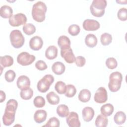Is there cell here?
I'll use <instances>...</instances> for the list:
<instances>
[{"label": "cell", "instance_id": "cell-17", "mask_svg": "<svg viewBox=\"0 0 127 127\" xmlns=\"http://www.w3.org/2000/svg\"><path fill=\"white\" fill-rule=\"evenodd\" d=\"M58 49L54 46L51 45L49 46L45 51V57L48 60H54L57 58L58 56Z\"/></svg>", "mask_w": 127, "mask_h": 127}, {"label": "cell", "instance_id": "cell-19", "mask_svg": "<svg viewBox=\"0 0 127 127\" xmlns=\"http://www.w3.org/2000/svg\"><path fill=\"white\" fill-rule=\"evenodd\" d=\"M52 69L53 72L56 75H61L64 72L65 67L63 63L57 62L52 65Z\"/></svg>", "mask_w": 127, "mask_h": 127}, {"label": "cell", "instance_id": "cell-30", "mask_svg": "<svg viewBox=\"0 0 127 127\" xmlns=\"http://www.w3.org/2000/svg\"><path fill=\"white\" fill-rule=\"evenodd\" d=\"M22 29L24 33L27 35L33 34L36 30L35 26L31 23H26L24 24L22 27Z\"/></svg>", "mask_w": 127, "mask_h": 127}, {"label": "cell", "instance_id": "cell-23", "mask_svg": "<svg viewBox=\"0 0 127 127\" xmlns=\"http://www.w3.org/2000/svg\"><path fill=\"white\" fill-rule=\"evenodd\" d=\"M0 65L3 67H9L11 66L13 64V59L9 55H5L0 57Z\"/></svg>", "mask_w": 127, "mask_h": 127}, {"label": "cell", "instance_id": "cell-8", "mask_svg": "<svg viewBox=\"0 0 127 127\" xmlns=\"http://www.w3.org/2000/svg\"><path fill=\"white\" fill-rule=\"evenodd\" d=\"M26 21V15L22 13H18L12 15L8 20L9 24L13 27H18L21 25H24Z\"/></svg>", "mask_w": 127, "mask_h": 127}, {"label": "cell", "instance_id": "cell-32", "mask_svg": "<svg viewBox=\"0 0 127 127\" xmlns=\"http://www.w3.org/2000/svg\"><path fill=\"white\" fill-rule=\"evenodd\" d=\"M33 95V90L29 88L26 90H21L20 93V96L22 99L25 100H27L30 99Z\"/></svg>", "mask_w": 127, "mask_h": 127}, {"label": "cell", "instance_id": "cell-41", "mask_svg": "<svg viewBox=\"0 0 127 127\" xmlns=\"http://www.w3.org/2000/svg\"><path fill=\"white\" fill-rule=\"evenodd\" d=\"M75 63L77 66L82 67L85 64L86 60L85 58L82 56H77L75 58Z\"/></svg>", "mask_w": 127, "mask_h": 127}, {"label": "cell", "instance_id": "cell-11", "mask_svg": "<svg viewBox=\"0 0 127 127\" xmlns=\"http://www.w3.org/2000/svg\"><path fill=\"white\" fill-rule=\"evenodd\" d=\"M82 26L86 31H96L100 28V23L96 20L87 19L83 21Z\"/></svg>", "mask_w": 127, "mask_h": 127}, {"label": "cell", "instance_id": "cell-14", "mask_svg": "<svg viewBox=\"0 0 127 127\" xmlns=\"http://www.w3.org/2000/svg\"><path fill=\"white\" fill-rule=\"evenodd\" d=\"M43 45L42 39L38 36L31 38L29 41L30 48L34 51H38L41 49Z\"/></svg>", "mask_w": 127, "mask_h": 127}, {"label": "cell", "instance_id": "cell-33", "mask_svg": "<svg viewBox=\"0 0 127 127\" xmlns=\"http://www.w3.org/2000/svg\"><path fill=\"white\" fill-rule=\"evenodd\" d=\"M76 93V89L75 86L72 84H68L66 85L65 96L68 98L73 97Z\"/></svg>", "mask_w": 127, "mask_h": 127}, {"label": "cell", "instance_id": "cell-31", "mask_svg": "<svg viewBox=\"0 0 127 127\" xmlns=\"http://www.w3.org/2000/svg\"><path fill=\"white\" fill-rule=\"evenodd\" d=\"M100 41L103 45H109L112 41V36L109 33H104L101 35Z\"/></svg>", "mask_w": 127, "mask_h": 127}, {"label": "cell", "instance_id": "cell-39", "mask_svg": "<svg viewBox=\"0 0 127 127\" xmlns=\"http://www.w3.org/2000/svg\"><path fill=\"white\" fill-rule=\"evenodd\" d=\"M16 74L13 70H8L4 74V78L6 81L8 82H12L15 77Z\"/></svg>", "mask_w": 127, "mask_h": 127}, {"label": "cell", "instance_id": "cell-18", "mask_svg": "<svg viewBox=\"0 0 127 127\" xmlns=\"http://www.w3.org/2000/svg\"><path fill=\"white\" fill-rule=\"evenodd\" d=\"M58 46L61 50L70 47V41L68 37L65 35H62L59 37L58 40Z\"/></svg>", "mask_w": 127, "mask_h": 127}, {"label": "cell", "instance_id": "cell-15", "mask_svg": "<svg viewBox=\"0 0 127 127\" xmlns=\"http://www.w3.org/2000/svg\"><path fill=\"white\" fill-rule=\"evenodd\" d=\"M83 119L84 121L88 122L91 121L94 116V111L93 108L90 107L84 108L82 111Z\"/></svg>", "mask_w": 127, "mask_h": 127}, {"label": "cell", "instance_id": "cell-28", "mask_svg": "<svg viewBox=\"0 0 127 127\" xmlns=\"http://www.w3.org/2000/svg\"><path fill=\"white\" fill-rule=\"evenodd\" d=\"M57 113L62 118L66 117L69 113V109L66 105L61 104L57 107Z\"/></svg>", "mask_w": 127, "mask_h": 127}, {"label": "cell", "instance_id": "cell-26", "mask_svg": "<svg viewBox=\"0 0 127 127\" xmlns=\"http://www.w3.org/2000/svg\"><path fill=\"white\" fill-rule=\"evenodd\" d=\"M108 123L107 118L102 114H100L97 117L95 124L97 127H106Z\"/></svg>", "mask_w": 127, "mask_h": 127}, {"label": "cell", "instance_id": "cell-40", "mask_svg": "<svg viewBox=\"0 0 127 127\" xmlns=\"http://www.w3.org/2000/svg\"><path fill=\"white\" fill-rule=\"evenodd\" d=\"M35 66L37 69H38V70H41V71L44 70L46 69L48 67L47 65L46 64V63L42 60L38 61L36 63Z\"/></svg>", "mask_w": 127, "mask_h": 127}, {"label": "cell", "instance_id": "cell-29", "mask_svg": "<svg viewBox=\"0 0 127 127\" xmlns=\"http://www.w3.org/2000/svg\"><path fill=\"white\" fill-rule=\"evenodd\" d=\"M66 85L64 82L62 81H58L55 85V89L60 94H63L65 93Z\"/></svg>", "mask_w": 127, "mask_h": 127}, {"label": "cell", "instance_id": "cell-10", "mask_svg": "<svg viewBox=\"0 0 127 127\" xmlns=\"http://www.w3.org/2000/svg\"><path fill=\"white\" fill-rule=\"evenodd\" d=\"M66 121L67 125L70 127H79L81 126L78 115L76 112H71L69 113L66 117Z\"/></svg>", "mask_w": 127, "mask_h": 127}, {"label": "cell", "instance_id": "cell-12", "mask_svg": "<svg viewBox=\"0 0 127 127\" xmlns=\"http://www.w3.org/2000/svg\"><path fill=\"white\" fill-rule=\"evenodd\" d=\"M61 55L68 64H72L75 62V57L70 47L61 50Z\"/></svg>", "mask_w": 127, "mask_h": 127}, {"label": "cell", "instance_id": "cell-36", "mask_svg": "<svg viewBox=\"0 0 127 127\" xmlns=\"http://www.w3.org/2000/svg\"><path fill=\"white\" fill-rule=\"evenodd\" d=\"M106 65L108 68L113 69L117 67L118 65V63L117 60L114 58L110 57L106 60Z\"/></svg>", "mask_w": 127, "mask_h": 127}, {"label": "cell", "instance_id": "cell-42", "mask_svg": "<svg viewBox=\"0 0 127 127\" xmlns=\"http://www.w3.org/2000/svg\"><path fill=\"white\" fill-rule=\"evenodd\" d=\"M0 103H2V102H3L5 100V97H6V96H5V93L2 91V90H0Z\"/></svg>", "mask_w": 127, "mask_h": 127}, {"label": "cell", "instance_id": "cell-22", "mask_svg": "<svg viewBox=\"0 0 127 127\" xmlns=\"http://www.w3.org/2000/svg\"><path fill=\"white\" fill-rule=\"evenodd\" d=\"M78 99L82 102H87L90 99L91 92L87 89H82L78 94Z\"/></svg>", "mask_w": 127, "mask_h": 127}, {"label": "cell", "instance_id": "cell-27", "mask_svg": "<svg viewBox=\"0 0 127 127\" xmlns=\"http://www.w3.org/2000/svg\"><path fill=\"white\" fill-rule=\"evenodd\" d=\"M115 123L118 125H121L125 123L126 120V114L122 111H119L116 113L114 117Z\"/></svg>", "mask_w": 127, "mask_h": 127}, {"label": "cell", "instance_id": "cell-13", "mask_svg": "<svg viewBox=\"0 0 127 127\" xmlns=\"http://www.w3.org/2000/svg\"><path fill=\"white\" fill-rule=\"evenodd\" d=\"M16 84L17 87L20 90H26L30 87V80L27 76L21 75L17 78Z\"/></svg>", "mask_w": 127, "mask_h": 127}, {"label": "cell", "instance_id": "cell-24", "mask_svg": "<svg viewBox=\"0 0 127 127\" xmlns=\"http://www.w3.org/2000/svg\"><path fill=\"white\" fill-rule=\"evenodd\" d=\"M46 98L51 105H57L60 102V97L53 91L48 93L46 95Z\"/></svg>", "mask_w": 127, "mask_h": 127}, {"label": "cell", "instance_id": "cell-16", "mask_svg": "<svg viewBox=\"0 0 127 127\" xmlns=\"http://www.w3.org/2000/svg\"><path fill=\"white\" fill-rule=\"evenodd\" d=\"M47 114L44 110H38L34 115V120L36 123L40 124L44 122L47 118Z\"/></svg>", "mask_w": 127, "mask_h": 127}, {"label": "cell", "instance_id": "cell-21", "mask_svg": "<svg viewBox=\"0 0 127 127\" xmlns=\"http://www.w3.org/2000/svg\"><path fill=\"white\" fill-rule=\"evenodd\" d=\"M85 43L86 46L90 48H93L97 44V38L93 34H89L86 35L85 38Z\"/></svg>", "mask_w": 127, "mask_h": 127}, {"label": "cell", "instance_id": "cell-4", "mask_svg": "<svg viewBox=\"0 0 127 127\" xmlns=\"http://www.w3.org/2000/svg\"><path fill=\"white\" fill-rule=\"evenodd\" d=\"M123 76L121 72L115 71L112 72L109 76V82L108 87L109 90L112 92L118 91L121 88Z\"/></svg>", "mask_w": 127, "mask_h": 127}, {"label": "cell", "instance_id": "cell-38", "mask_svg": "<svg viewBox=\"0 0 127 127\" xmlns=\"http://www.w3.org/2000/svg\"><path fill=\"white\" fill-rule=\"evenodd\" d=\"M127 10L125 7H122L120 8L118 12L117 16L118 18L121 21H125L127 20Z\"/></svg>", "mask_w": 127, "mask_h": 127}, {"label": "cell", "instance_id": "cell-37", "mask_svg": "<svg viewBox=\"0 0 127 127\" xmlns=\"http://www.w3.org/2000/svg\"><path fill=\"white\" fill-rule=\"evenodd\" d=\"M60 122L58 118L56 117H52L49 119L46 124L43 127H59L60 126Z\"/></svg>", "mask_w": 127, "mask_h": 127}, {"label": "cell", "instance_id": "cell-7", "mask_svg": "<svg viewBox=\"0 0 127 127\" xmlns=\"http://www.w3.org/2000/svg\"><path fill=\"white\" fill-rule=\"evenodd\" d=\"M35 60V57L33 55H30L27 52H23L17 56V63L26 66L31 64Z\"/></svg>", "mask_w": 127, "mask_h": 127}, {"label": "cell", "instance_id": "cell-6", "mask_svg": "<svg viewBox=\"0 0 127 127\" xmlns=\"http://www.w3.org/2000/svg\"><path fill=\"white\" fill-rule=\"evenodd\" d=\"M54 81V77L53 75L51 74L45 75L37 83V87L38 91L41 93L46 92Z\"/></svg>", "mask_w": 127, "mask_h": 127}, {"label": "cell", "instance_id": "cell-20", "mask_svg": "<svg viewBox=\"0 0 127 127\" xmlns=\"http://www.w3.org/2000/svg\"><path fill=\"white\" fill-rule=\"evenodd\" d=\"M13 10L12 8L7 5H2L0 9V16L3 18L11 17L13 15Z\"/></svg>", "mask_w": 127, "mask_h": 127}, {"label": "cell", "instance_id": "cell-35", "mask_svg": "<svg viewBox=\"0 0 127 127\" xmlns=\"http://www.w3.org/2000/svg\"><path fill=\"white\" fill-rule=\"evenodd\" d=\"M80 31V28L78 25L72 24L70 25L68 28V32L72 36L77 35Z\"/></svg>", "mask_w": 127, "mask_h": 127}, {"label": "cell", "instance_id": "cell-5", "mask_svg": "<svg viewBox=\"0 0 127 127\" xmlns=\"http://www.w3.org/2000/svg\"><path fill=\"white\" fill-rule=\"evenodd\" d=\"M11 45L16 49L21 48L24 43L25 39L21 31L19 30H13L9 35Z\"/></svg>", "mask_w": 127, "mask_h": 127}, {"label": "cell", "instance_id": "cell-2", "mask_svg": "<svg viewBox=\"0 0 127 127\" xmlns=\"http://www.w3.org/2000/svg\"><path fill=\"white\" fill-rule=\"evenodd\" d=\"M47 9V6L43 1H38L35 3L32 9V16L33 19L38 22H42L44 21Z\"/></svg>", "mask_w": 127, "mask_h": 127}, {"label": "cell", "instance_id": "cell-3", "mask_svg": "<svg viewBox=\"0 0 127 127\" xmlns=\"http://www.w3.org/2000/svg\"><path fill=\"white\" fill-rule=\"evenodd\" d=\"M107 4L106 0H93L90 6L91 14L97 17H102L105 13Z\"/></svg>", "mask_w": 127, "mask_h": 127}, {"label": "cell", "instance_id": "cell-25", "mask_svg": "<svg viewBox=\"0 0 127 127\" xmlns=\"http://www.w3.org/2000/svg\"><path fill=\"white\" fill-rule=\"evenodd\" d=\"M114 106L111 104H106L101 106L100 109L101 113L104 116H110L114 112Z\"/></svg>", "mask_w": 127, "mask_h": 127}, {"label": "cell", "instance_id": "cell-1", "mask_svg": "<svg viewBox=\"0 0 127 127\" xmlns=\"http://www.w3.org/2000/svg\"><path fill=\"white\" fill-rule=\"evenodd\" d=\"M17 107V101L14 99H10L7 102L4 113L2 117V122L4 125L9 126L14 122L15 112Z\"/></svg>", "mask_w": 127, "mask_h": 127}, {"label": "cell", "instance_id": "cell-34", "mask_svg": "<svg viewBox=\"0 0 127 127\" xmlns=\"http://www.w3.org/2000/svg\"><path fill=\"white\" fill-rule=\"evenodd\" d=\"M45 100L44 98L41 96H36L33 100V103L36 108H42L45 105Z\"/></svg>", "mask_w": 127, "mask_h": 127}, {"label": "cell", "instance_id": "cell-9", "mask_svg": "<svg viewBox=\"0 0 127 127\" xmlns=\"http://www.w3.org/2000/svg\"><path fill=\"white\" fill-rule=\"evenodd\" d=\"M108 99V94L106 89L103 87H99L94 95V101L97 103H104L106 102Z\"/></svg>", "mask_w": 127, "mask_h": 127}]
</instances>
